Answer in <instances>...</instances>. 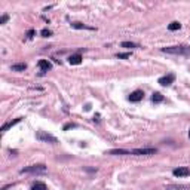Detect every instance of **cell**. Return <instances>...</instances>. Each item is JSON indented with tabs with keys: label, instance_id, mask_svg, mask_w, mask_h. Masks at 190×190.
<instances>
[{
	"label": "cell",
	"instance_id": "cell-15",
	"mask_svg": "<svg viewBox=\"0 0 190 190\" xmlns=\"http://www.w3.org/2000/svg\"><path fill=\"white\" fill-rule=\"evenodd\" d=\"M162 100H163V97H162V94H159V92H155L153 97H152V101L153 102H161Z\"/></svg>",
	"mask_w": 190,
	"mask_h": 190
},
{
	"label": "cell",
	"instance_id": "cell-5",
	"mask_svg": "<svg viewBox=\"0 0 190 190\" xmlns=\"http://www.w3.org/2000/svg\"><path fill=\"white\" fill-rule=\"evenodd\" d=\"M174 80H175V76L174 75H166V76H163V77L159 79V83H161L162 86H170Z\"/></svg>",
	"mask_w": 190,
	"mask_h": 190
},
{
	"label": "cell",
	"instance_id": "cell-7",
	"mask_svg": "<svg viewBox=\"0 0 190 190\" xmlns=\"http://www.w3.org/2000/svg\"><path fill=\"white\" fill-rule=\"evenodd\" d=\"M172 174L175 177H186L190 174V170L189 168H186V166H183V168H177V170L172 171Z\"/></svg>",
	"mask_w": 190,
	"mask_h": 190
},
{
	"label": "cell",
	"instance_id": "cell-13",
	"mask_svg": "<svg viewBox=\"0 0 190 190\" xmlns=\"http://www.w3.org/2000/svg\"><path fill=\"white\" fill-rule=\"evenodd\" d=\"M71 27H73V28H79V30H94L92 27H88V25L80 24V22H73V24H71Z\"/></svg>",
	"mask_w": 190,
	"mask_h": 190
},
{
	"label": "cell",
	"instance_id": "cell-1",
	"mask_svg": "<svg viewBox=\"0 0 190 190\" xmlns=\"http://www.w3.org/2000/svg\"><path fill=\"white\" fill-rule=\"evenodd\" d=\"M162 52H165V54H171V55H184V57H189L190 55V46H184V45L168 46V48H163Z\"/></svg>",
	"mask_w": 190,
	"mask_h": 190
},
{
	"label": "cell",
	"instance_id": "cell-19",
	"mask_svg": "<svg viewBox=\"0 0 190 190\" xmlns=\"http://www.w3.org/2000/svg\"><path fill=\"white\" fill-rule=\"evenodd\" d=\"M116 57H117V58H129L131 54H129V52H125V54H117Z\"/></svg>",
	"mask_w": 190,
	"mask_h": 190
},
{
	"label": "cell",
	"instance_id": "cell-21",
	"mask_svg": "<svg viewBox=\"0 0 190 190\" xmlns=\"http://www.w3.org/2000/svg\"><path fill=\"white\" fill-rule=\"evenodd\" d=\"M75 126H76L75 123H67V125L64 126V131H67V129H70V128H75Z\"/></svg>",
	"mask_w": 190,
	"mask_h": 190
},
{
	"label": "cell",
	"instance_id": "cell-3",
	"mask_svg": "<svg viewBox=\"0 0 190 190\" xmlns=\"http://www.w3.org/2000/svg\"><path fill=\"white\" fill-rule=\"evenodd\" d=\"M157 150L153 147H142V149H134L128 150V155H135V156H149V155H155Z\"/></svg>",
	"mask_w": 190,
	"mask_h": 190
},
{
	"label": "cell",
	"instance_id": "cell-20",
	"mask_svg": "<svg viewBox=\"0 0 190 190\" xmlns=\"http://www.w3.org/2000/svg\"><path fill=\"white\" fill-rule=\"evenodd\" d=\"M7 20H9V15H3V16L0 18V24H6Z\"/></svg>",
	"mask_w": 190,
	"mask_h": 190
},
{
	"label": "cell",
	"instance_id": "cell-18",
	"mask_svg": "<svg viewBox=\"0 0 190 190\" xmlns=\"http://www.w3.org/2000/svg\"><path fill=\"white\" fill-rule=\"evenodd\" d=\"M51 34H52V31L48 30V28H43V30H42V36H43V37H49Z\"/></svg>",
	"mask_w": 190,
	"mask_h": 190
},
{
	"label": "cell",
	"instance_id": "cell-2",
	"mask_svg": "<svg viewBox=\"0 0 190 190\" xmlns=\"http://www.w3.org/2000/svg\"><path fill=\"white\" fill-rule=\"evenodd\" d=\"M21 174H46V166L43 163L31 165V166H27V168H22Z\"/></svg>",
	"mask_w": 190,
	"mask_h": 190
},
{
	"label": "cell",
	"instance_id": "cell-8",
	"mask_svg": "<svg viewBox=\"0 0 190 190\" xmlns=\"http://www.w3.org/2000/svg\"><path fill=\"white\" fill-rule=\"evenodd\" d=\"M37 66H39V68H40L42 71H48V70L52 68V64L48 61V60H40V61L37 62Z\"/></svg>",
	"mask_w": 190,
	"mask_h": 190
},
{
	"label": "cell",
	"instance_id": "cell-4",
	"mask_svg": "<svg viewBox=\"0 0 190 190\" xmlns=\"http://www.w3.org/2000/svg\"><path fill=\"white\" fill-rule=\"evenodd\" d=\"M36 138L40 140V141H43V142H51V144H57V142H58V140H57L54 135L48 134L46 131H39V132L36 134Z\"/></svg>",
	"mask_w": 190,
	"mask_h": 190
},
{
	"label": "cell",
	"instance_id": "cell-6",
	"mask_svg": "<svg viewBox=\"0 0 190 190\" xmlns=\"http://www.w3.org/2000/svg\"><path fill=\"white\" fill-rule=\"evenodd\" d=\"M142 97H144V94H142V91H135V92H132V94L129 95V101L131 102H138L142 100Z\"/></svg>",
	"mask_w": 190,
	"mask_h": 190
},
{
	"label": "cell",
	"instance_id": "cell-9",
	"mask_svg": "<svg viewBox=\"0 0 190 190\" xmlns=\"http://www.w3.org/2000/svg\"><path fill=\"white\" fill-rule=\"evenodd\" d=\"M21 122V117H18V119H15V120H11V122H7L5 123L3 126H2V132H6L9 128H12V126H15L16 123H20Z\"/></svg>",
	"mask_w": 190,
	"mask_h": 190
},
{
	"label": "cell",
	"instance_id": "cell-11",
	"mask_svg": "<svg viewBox=\"0 0 190 190\" xmlns=\"http://www.w3.org/2000/svg\"><path fill=\"white\" fill-rule=\"evenodd\" d=\"M68 62H70V64H73V66H77V64H80V62H82V55H79V54L71 55V57L68 58Z\"/></svg>",
	"mask_w": 190,
	"mask_h": 190
},
{
	"label": "cell",
	"instance_id": "cell-23",
	"mask_svg": "<svg viewBox=\"0 0 190 190\" xmlns=\"http://www.w3.org/2000/svg\"><path fill=\"white\" fill-rule=\"evenodd\" d=\"M189 137H190V131H189Z\"/></svg>",
	"mask_w": 190,
	"mask_h": 190
},
{
	"label": "cell",
	"instance_id": "cell-17",
	"mask_svg": "<svg viewBox=\"0 0 190 190\" xmlns=\"http://www.w3.org/2000/svg\"><path fill=\"white\" fill-rule=\"evenodd\" d=\"M174 189H177V190H190V186H184V184H178V186H174Z\"/></svg>",
	"mask_w": 190,
	"mask_h": 190
},
{
	"label": "cell",
	"instance_id": "cell-16",
	"mask_svg": "<svg viewBox=\"0 0 190 190\" xmlns=\"http://www.w3.org/2000/svg\"><path fill=\"white\" fill-rule=\"evenodd\" d=\"M122 48H131V49H132V48H138V45H137V43H132V42H122Z\"/></svg>",
	"mask_w": 190,
	"mask_h": 190
},
{
	"label": "cell",
	"instance_id": "cell-22",
	"mask_svg": "<svg viewBox=\"0 0 190 190\" xmlns=\"http://www.w3.org/2000/svg\"><path fill=\"white\" fill-rule=\"evenodd\" d=\"M33 34H34V30H30L28 31V37H33Z\"/></svg>",
	"mask_w": 190,
	"mask_h": 190
},
{
	"label": "cell",
	"instance_id": "cell-10",
	"mask_svg": "<svg viewBox=\"0 0 190 190\" xmlns=\"http://www.w3.org/2000/svg\"><path fill=\"white\" fill-rule=\"evenodd\" d=\"M12 68V71H24L25 68H27V64L25 62H18V64H12L11 66Z\"/></svg>",
	"mask_w": 190,
	"mask_h": 190
},
{
	"label": "cell",
	"instance_id": "cell-14",
	"mask_svg": "<svg viewBox=\"0 0 190 190\" xmlns=\"http://www.w3.org/2000/svg\"><path fill=\"white\" fill-rule=\"evenodd\" d=\"M180 27H181V24H180V22H177V21H174V22H171L170 25H168V28H170L171 31H175V30H180Z\"/></svg>",
	"mask_w": 190,
	"mask_h": 190
},
{
	"label": "cell",
	"instance_id": "cell-12",
	"mask_svg": "<svg viewBox=\"0 0 190 190\" xmlns=\"http://www.w3.org/2000/svg\"><path fill=\"white\" fill-rule=\"evenodd\" d=\"M33 190H48L46 184L42 183V181H36V183L33 184V187H31Z\"/></svg>",
	"mask_w": 190,
	"mask_h": 190
}]
</instances>
